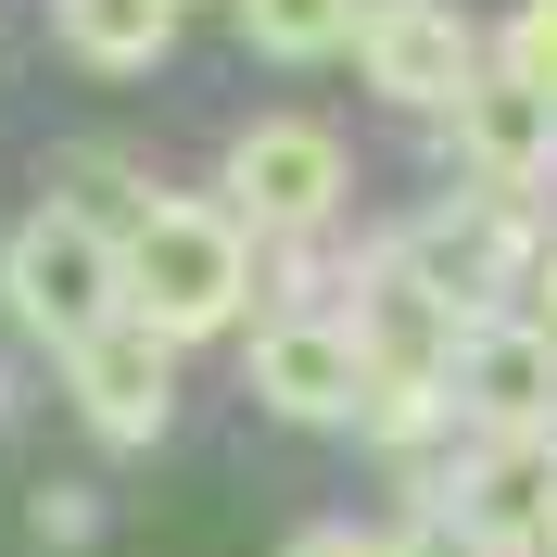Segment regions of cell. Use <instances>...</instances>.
Here are the masks:
<instances>
[{
  "instance_id": "obj_1",
  "label": "cell",
  "mask_w": 557,
  "mask_h": 557,
  "mask_svg": "<svg viewBox=\"0 0 557 557\" xmlns=\"http://www.w3.org/2000/svg\"><path fill=\"white\" fill-rule=\"evenodd\" d=\"M253 278H267L253 228L228 203H203V190H152V203L114 228V305H127L139 330H165L177 355L215 343V330H242Z\"/></svg>"
},
{
  "instance_id": "obj_2",
  "label": "cell",
  "mask_w": 557,
  "mask_h": 557,
  "mask_svg": "<svg viewBox=\"0 0 557 557\" xmlns=\"http://www.w3.org/2000/svg\"><path fill=\"white\" fill-rule=\"evenodd\" d=\"M215 203L253 228V253H292V242H343V203H355V152L317 114H253L228 139V177Z\"/></svg>"
},
{
  "instance_id": "obj_3",
  "label": "cell",
  "mask_w": 557,
  "mask_h": 557,
  "mask_svg": "<svg viewBox=\"0 0 557 557\" xmlns=\"http://www.w3.org/2000/svg\"><path fill=\"white\" fill-rule=\"evenodd\" d=\"M532 215L520 203H482V190H456V203H431V215H406L381 242V267L406 278L431 317H456V330H482V317H507V292H520V267H532Z\"/></svg>"
},
{
  "instance_id": "obj_4",
  "label": "cell",
  "mask_w": 557,
  "mask_h": 557,
  "mask_svg": "<svg viewBox=\"0 0 557 557\" xmlns=\"http://www.w3.org/2000/svg\"><path fill=\"white\" fill-rule=\"evenodd\" d=\"M0 317L26 330V343L64 355L76 330H102L114 317V228L102 215H76V203H38L0 228Z\"/></svg>"
},
{
  "instance_id": "obj_5",
  "label": "cell",
  "mask_w": 557,
  "mask_h": 557,
  "mask_svg": "<svg viewBox=\"0 0 557 557\" xmlns=\"http://www.w3.org/2000/svg\"><path fill=\"white\" fill-rule=\"evenodd\" d=\"M355 76H368L393 114H456L494 76V51H482V26H469L456 0H368V13H355Z\"/></svg>"
},
{
  "instance_id": "obj_6",
  "label": "cell",
  "mask_w": 557,
  "mask_h": 557,
  "mask_svg": "<svg viewBox=\"0 0 557 557\" xmlns=\"http://www.w3.org/2000/svg\"><path fill=\"white\" fill-rule=\"evenodd\" d=\"M64 393H76V418H89L114 456H139V444H165V418H177V343L114 305L102 330L64 343Z\"/></svg>"
},
{
  "instance_id": "obj_7",
  "label": "cell",
  "mask_w": 557,
  "mask_h": 557,
  "mask_svg": "<svg viewBox=\"0 0 557 557\" xmlns=\"http://www.w3.org/2000/svg\"><path fill=\"white\" fill-rule=\"evenodd\" d=\"M242 381H253V406L292 418V431H355V406H368V343H355L343 317H253Z\"/></svg>"
},
{
  "instance_id": "obj_8",
  "label": "cell",
  "mask_w": 557,
  "mask_h": 557,
  "mask_svg": "<svg viewBox=\"0 0 557 557\" xmlns=\"http://www.w3.org/2000/svg\"><path fill=\"white\" fill-rule=\"evenodd\" d=\"M444 393L469 431H557V343L532 317H482V330H456Z\"/></svg>"
},
{
  "instance_id": "obj_9",
  "label": "cell",
  "mask_w": 557,
  "mask_h": 557,
  "mask_svg": "<svg viewBox=\"0 0 557 557\" xmlns=\"http://www.w3.org/2000/svg\"><path fill=\"white\" fill-rule=\"evenodd\" d=\"M444 139H456V165H469L482 203H532V190L557 177V102L507 89V76H482V89L444 114Z\"/></svg>"
},
{
  "instance_id": "obj_10",
  "label": "cell",
  "mask_w": 557,
  "mask_h": 557,
  "mask_svg": "<svg viewBox=\"0 0 557 557\" xmlns=\"http://www.w3.org/2000/svg\"><path fill=\"white\" fill-rule=\"evenodd\" d=\"M190 26V0H51V38H64L89 76H152Z\"/></svg>"
},
{
  "instance_id": "obj_11",
  "label": "cell",
  "mask_w": 557,
  "mask_h": 557,
  "mask_svg": "<svg viewBox=\"0 0 557 557\" xmlns=\"http://www.w3.org/2000/svg\"><path fill=\"white\" fill-rule=\"evenodd\" d=\"M228 13H242V38L267 51V64H343L368 0H228Z\"/></svg>"
},
{
  "instance_id": "obj_12",
  "label": "cell",
  "mask_w": 557,
  "mask_h": 557,
  "mask_svg": "<svg viewBox=\"0 0 557 557\" xmlns=\"http://www.w3.org/2000/svg\"><path fill=\"white\" fill-rule=\"evenodd\" d=\"M355 431H368L381 456H431V444L456 431V393H444V381H368V406H355Z\"/></svg>"
},
{
  "instance_id": "obj_13",
  "label": "cell",
  "mask_w": 557,
  "mask_h": 557,
  "mask_svg": "<svg viewBox=\"0 0 557 557\" xmlns=\"http://www.w3.org/2000/svg\"><path fill=\"white\" fill-rule=\"evenodd\" d=\"M51 203H76V215H102V228H127L139 203H152V177L127 165V152H64V190Z\"/></svg>"
},
{
  "instance_id": "obj_14",
  "label": "cell",
  "mask_w": 557,
  "mask_h": 557,
  "mask_svg": "<svg viewBox=\"0 0 557 557\" xmlns=\"http://www.w3.org/2000/svg\"><path fill=\"white\" fill-rule=\"evenodd\" d=\"M494 76H507V89H532V102H557V0H520V13H507Z\"/></svg>"
},
{
  "instance_id": "obj_15",
  "label": "cell",
  "mask_w": 557,
  "mask_h": 557,
  "mask_svg": "<svg viewBox=\"0 0 557 557\" xmlns=\"http://www.w3.org/2000/svg\"><path fill=\"white\" fill-rule=\"evenodd\" d=\"M381 557H494V545H482L469 520H444V507H418L406 532H381Z\"/></svg>"
},
{
  "instance_id": "obj_16",
  "label": "cell",
  "mask_w": 557,
  "mask_h": 557,
  "mask_svg": "<svg viewBox=\"0 0 557 557\" xmlns=\"http://www.w3.org/2000/svg\"><path fill=\"white\" fill-rule=\"evenodd\" d=\"M89 532H102V507H89V494H76V482H38V545H51V557H76Z\"/></svg>"
},
{
  "instance_id": "obj_17",
  "label": "cell",
  "mask_w": 557,
  "mask_h": 557,
  "mask_svg": "<svg viewBox=\"0 0 557 557\" xmlns=\"http://www.w3.org/2000/svg\"><path fill=\"white\" fill-rule=\"evenodd\" d=\"M278 557H381V532H355V520H305Z\"/></svg>"
},
{
  "instance_id": "obj_18",
  "label": "cell",
  "mask_w": 557,
  "mask_h": 557,
  "mask_svg": "<svg viewBox=\"0 0 557 557\" xmlns=\"http://www.w3.org/2000/svg\"><path fill=\"white\" fill-rule=\"evenodd\" d=\"M520 317H532V330H545V343H557V242H545V253H532V267H520Z\"/></svg>"
}]
</instances>
